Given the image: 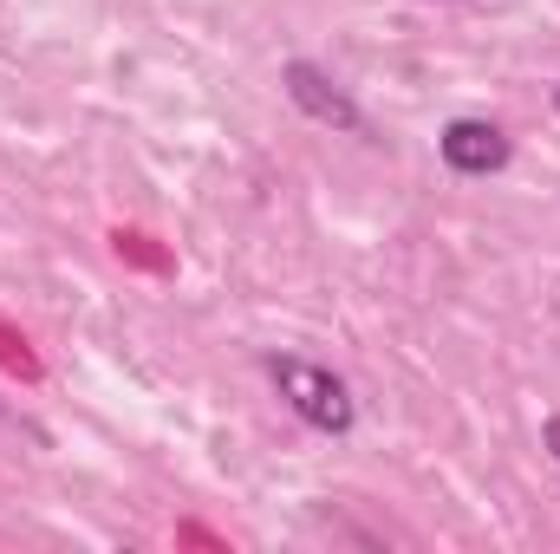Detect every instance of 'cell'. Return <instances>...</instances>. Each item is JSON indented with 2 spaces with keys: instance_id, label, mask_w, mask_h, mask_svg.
I'll return each instance as SVG.
<instances>
[{
  "instance_id": "6da1fadb",
  "label": "cell",
  "mask_w": 560,
  "mask_h": 554,
  "mask_svg": "<svg viewBox=\"0 0 560 554\" xmlns=\"http://www.w3.org/2000/svg\"><path fill=\"white\" fill-rule=\"evenodd\" d=\"M268 379H275L280 399L306 417L313 430H332V437H339V430H352L359 405H352L346 379H332L326 366H313V359H293V353H275V359H268Z\"/></svg>"
},
{
  "instance_id": "7a4b0ae2",
  "label": "cell",
  "mask_w": 560,
  "mask_h": 554,
  "mask_svg": "<svg viewBox=\"0 0 560 554\" xmlns=\"http://www.w3.org/2000/svg\"><path fill=\"white\" fill-rule=\"evenodd\" d=\"M280 85H287V99L313 118V125H326V131H346V138H365L372 125H365V112L352 105V92L332 79V72H319L313 59H287V72H280Z\"/></svg>"
},
{
  "instance_id": "277c9868",
  "label": "cell",
  "mask_w": 560,
  "mask_h": 554,
  "mask_svg": "<svg viewBox=\"0 0 560 554\" xmlns=\"http://www.w3.org/2000/svg\"><path fill=\"white\" fill-rule=\"evenodd\" d=\"M541 443L555 450V463H560V417H548V424H541Z\"/></svg>"
},
{
  "instance_id": "5b68a950",
  "label": "cell",
  "mask_w": 560,
  "mask_h": 554,
  "mask_svg": "<svg viewBox=\"0 0 560 554\" xmlns=\"http://www.w3.org/2000/svg\"><path fill=\"white\" fill-rule=\"evenodd\" d=\"M555 105H560V92H555Z\"/></svg>"
},
{
  "instance_id": "3957f363",
  "label": "cell",
  "mask_w": 560,
  "mask_h": 554,
  "mask_svg": "<svg viewBox=\"0 0 560 554\" xmlns=\"http://www.w3.org/2000/svg\"><path fill=\"white\" fill-rule=\"evenodd\" d=\"M443 163L456 170V176H495L502 163H509V138L489 125V118H456V125H443Z\"/></svg>"
}]
</instances>
